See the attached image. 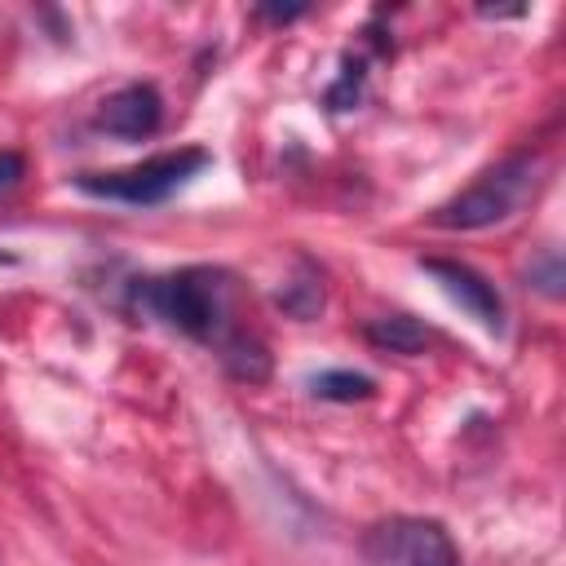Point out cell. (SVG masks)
Returning a JSON list of instances; mask_svg holds the SVG:
<instances>
[{
    "label": "cell",
    "instance_id": "6da1fadb",
    "mask_svg": "<svg viewBox=\"0 0 566 566\" xmlns=\"http://www.w3.org/2000/svg\"><path fill=\"white\" fill-rule=\"evenodd\" d=\"M142 301L164 318L172 323L177 332L195 336V340H208V345H221L234 327V283L230 274L221 270H208V265H190V270H177V274H164V279H150L142 287Z\"/></svg>",
    "mask_w": 566,
    "mask_h": 566
},
{
    "label": "cell",
    "instance_id": "7a4b0ae2",
    "mask_svg": "<svg viewBox=\"0 0 566 566\" xmlns=\"http://www.w3.org/2000/svg\"><path fill=\"white\" fill-rule=\"evenodd\" d=\"M539 155H509L495 168H486L482 177H473L455 199H447L438 208V226L442 230H486L509 221L539 186Z\"/></svg>",
    "mask_w": 566,
    "mask_h": 566
},
{
    "label": "cell",
    "instance_id": "3957f363",
    "mask_svg": "<svg viewBox=\"0 0 566 566\" xmlns=\"http://www.w3.org/2000/svg\"><path fill=\"white\" fill-rule=\"evenodd\" d=\"M208 164H212V155L203 146H181V150L150 155L133 168H119V172H84V177H75V186L84 195H97V199L150 208V203H164L172 190H181L190 177H199Z\"/></svg>",
    "mask_w": 566,
    "mask_h": 566
},
{
    "label": "cell",
    "instance_id": "277c9868",
    "mask_svg": "<svg viewBox=\"0 0 566 566\" xmlns=\"http://www.w3.org/2000/svg\"><path fill=\"white\" fill-rule=\"evenodd\" d=\"M367 566H460V548L438 517H385L363 535Z\"/></svg>",
    "mask_w": 566,
    "mask_h": 566
},
{
    "label": "cell",
    "instance_id": "5b68a950",
    "mask_svg": "<svg viewBox=\"0 0 566 566\" xmlns=\"http://www.w3.org/2000/svg\"><path fill=\"white\" fill-rule=\"evenodd\" d=\"M424 270L442 283V292L464 310V314H473L486 332H500L504 327V305H500V296H495V287L473 270V265H464V261H442V256H429L424 261Z\"/></svg>",
    "mask_w": 566,
    "mask_h": 566
},
{
    "label": "cell",
    "instance_id": "8992f818",
    "mask_svg": "<svg viewBox=\"0 0 566 566\" xmlns=\"http://www.w3.org/2000/svg\"><path fill=\"white\" fill-rule=\"evenodd\" d=\"M159 119H164V97L155 84H124L97 106V128L128 137V142L150 137L159 128Z\"/></svg>",
    "mask_w": 566,
    "mask_h": 566
},
{
    "label": "cell",
    "instance_id": "52a82bcc",
    "mask_svg": "<svg viewBox=\"0 0 566 566\" xmlns=\"http://www.w3.org/2000/svg\"><path fill=\"white\" fill-rule=\"evenodd\" d=\"M217 358H221V367H226L234 380H243V385H261V380L270 376V349H265V340H256V336H248V332H230V336L217 345Z\"/></svg>",
    "mask_w": 566,
    "mask_h": 566
},
{
    "label": "cell",
    "instance_id": "ba28073f",
    "mask_svg": "<svg viewBox=\"0 0 566 566\" xmlns=\"http://www.w3.org/2000/svg\"><path fill=\"white\" fill-rule=\"evenodd\" d=\"M363 332H367V340L376 349H389V354H424V345L433 340L429 327L420 318H411V314H380Z\"/></svg>",
    "mask_w": 566,
    "mask_h": 566
},
{
    "label": "cell",
    "instance_id": "9c48e42d",
    "mask_svg": "<svg viewBox=\"0 0 566 566\" xmlns=\"http://www.w3.org/2000/svg\"><path fill=\"white\" fill-rule=\"evenodd\" d=\"M310 389H314L318 398H327V402H358V398H371V394H376V380L363 376V371H345V367H336V371H318V376H310Z\"/></svg>",
    "mask_w": 566,
    "mask_h": 566
},
{
    "label": "cell",
    "instance_id": "30bf717a",
    "mask_svg": "<svg viewBox=\"0 0 566 566\" xmlns=\"http://www.w3.org/2000/svg\"><path fill=\"white\" fill-rule=\"evenodd\" d=\"M279 305L292 314V318H314L323 310V283L310 265H301V279H292L283 292H279Z\"/></svg>",
    "mask_w": 566,
    "mask_h": 566
},
{
    "label": "cell",
    "instance_id": "8fae6325",
    "mask_svg": "<svg viewBox=\"0 0 566 566\" xmlns=\"http://www.w3.org/2000/svg\"><path fill=\"white\" fill-rule=\"evenodd\" d=\"M27 172V159L18 150H0V195H9Z\"/></svg>",
    "mask_w": 566,
    "mask_h": 566
},
{
    "label": "cell",
    "instance_id": "7c38bea8",
    "mask_svg": "<svg viewBox=\"0 0 566 566\" xmlns=\"http://www.w3.org/2000/svg\"><path fill=\"white\" fill-rule=\"evenodd\" d=\"M256 13H261V18H270V22H292V18H301L305 9L296 4V9H256Z\"/></svg>",
    "mask_w": 566,
    "mask_h": 566
}]
</instances>
